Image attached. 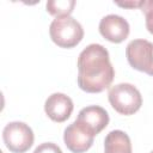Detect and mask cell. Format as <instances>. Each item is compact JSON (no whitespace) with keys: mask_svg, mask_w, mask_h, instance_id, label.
I'll return each mask as SVG.
<instances>
[{"mask_svg":"<svg viewBox=\"0 0 153 153\" xmlns=\"http://www.w3.org/2000/svg\"><path fill=\"white\" fill-rule=\"evenodd\" d=\"M75 6L74 0H50L45 4V8L48 13L54 16L55 18L68 17L73 12Z\"/></svg>","mask_w":153,"mask_h":153,"instance_id":"11","label":"cell"},{"mask_svg":"<svg viewBox=\"0 0 153 153\" xmlns=\"http://www.w3.org/2000/svg\"><path fill=\"white\" fill-rule=\"evenodd\" d=\"M99 32L100 35L112 43L123 42L130 31L129 23L121 16L108 14L103 17L99 22Z\"/></svg>","mask_w":153,"mask_h":153,"instance_id":"7","label":"cell"},{"mask_svg":"<svg viewBox=\"0 0 153 153\" xmlns=\"http://www.w3.org/2000/svg\"><path fill=\"white\" fill-rule=\"evenodd\" d=\"M116 5H118L121 7L134 8V7H140L141 6V1H124V2H116Z\"/></svg>","mask_w":153,"mask_h":153,"instance_id":"14","label":"cell"},{"mask_svg":"<svg viewBox=\"0 0 153 153\" xmlns=\"http://www.w3.org/2000/svg\"><path fill=\"white\" fill-rule=\"evenodd\" d=\"M51 41L61 48H73L84 38V29L81 24L73 17L55 18L49 26Z\"/></svg>","mask_w":153,"mask_h":153,"instance_id":"2","label":"cell"},{"mask_svg":"<svg viewBox=\"0 0 153 153\" xmlns=\"http://www.w3.org/2000/svg\"><path fill=\"white\" fill-rule=\"evenodd\" d=\"M74 109L73 100L65 93H53L50 94L44 103V111L48 117L57 123L65 122L71 117Z\"/></svg>","mask_w":153,"mask_h":153,"instance_id":"9","label":"cell"},{"mask_svg":"<svg viewBox=\"0 0 153 153\" xmlns=\"http://www.w3.org/2000/svg\"><path fill=\"white\" fill-rule=\"evenodd\" d=\"M110 105L121 115H134L142 105L140 91L129 82H121L112 86L108 92Z\"/></svg>","mask_w":153,"mask_h":153,"instance_id":"3","label":"cell"},{"mask_svg":"<svg viewBox=\"0 0 153 153\" xmlns=\"http://www.w3.org/2000/svg\"><path fill=\"white\" fill-rule=\"evenodd\" d=\"M140 8L145 14L146 23L153 22V0H141Z\"/></svg>","mask_w":153,"mask_h":153,"instance_id":"13","label":"cell"},{"mask_svg":"<svg viewBox=\"0 0 153 153\" xmlns=\"http://www.w3.org/2000/svg\"><path fill=\"white\" fill-rule=\"evenodd\" d=\"M78 86L87 93L108 88L115 76L109 51L102 44H88L78 56Z\"/></svg>","mask_w":153,"mask_h":153,"instance_id":"1","label":"cell"},{"mask_svg":"<svg viewBox=\"0 0 153 153\" xmlns=\"http://www.w3.org/2000/svg\"><path fill=\"white\" fill-rule=\"evenodd\" d=\"M32 153H62V151L54 142H43L38 145Z\"/></svg>","mask_w":153,"mask_h":153,"instance_id":"12","label":"cell"},{"mask_svg":"<svg viewBox=\"0 0 153 153\" xmlns=\"http://www.w3.org/2000/svg\"><path fill=\"white\" fill-rule=\"evenodd\" d=\"M2 140L10 152L25 153L31 148L35 135L26 123L14 121L5 126L2 130Z\"/></svg>","mask_w":153,"mask_h":153,"instance_id":"4","label":"cell"},{"mask_svg":"<svg viewBox=\"0 0 153 153\" xmlns=\"http://www.w3.org/2000/svg\"><path fill=\"white\" fill-rule=\"evenodd\" d=\"M75 121L90 134L96 136L109 124V115L99 105H88L79 111Z\"/></svg>","mask_w":153,"mask_h":153,"instance_id":"6","label":"cell"},{"mask_svg":"<svg viewBox=\"0 0 153 153\" xmlns=\"http://www.w3.org/2000/svg\"><path fill=\"white\" fill-rule=\"evenodd\" d=\"M146 27L148 30V32H151L153 35V22H149V23H146Z\"/></svg>","mask_w":153,"mask_h":153,"instance_id":"15","label":"cell"},{"mask_svg":"<svg viewBox=\"0 0 153 153\" xmlns=\"http://www.w3.org/2000/svg\"><path fill=\"white\" fill-rule=\"evenodd\" d=\"M104 153H133L128 134L123 130H111L104 140Z\"/></svg>","mask_w":153,"mask_h":153,"instance_id":"10","label":"cell"},{"mask_svg":"<svg viewBox=\"0 0 153 153\" xmlns=\"http://www.w3.org/2000/svg\"><path fill=\"white\" fill-rule=\"evenodd\" d=\"M94 136L84 129L76 121L71 123L63 131V141L72 153H84L93 145Z\"/></svg>","mask_w":153,"mask_h":153,"instance_id":"8","label":"cell"},{"mask_svg":"<svg viewBox=\"0 0 153 153\" xmlns=\"http://www.w3.org/2000/svg\"><path fill=\"white\" fill-rule=\"evenodd\" d=\"M151 153H153V151H152V152H151Z\"/></svg>","mask_w":153,"mask_h":153,"instance_id":"16","label":"cell"},{"mask_svg":"<svg viewBox=\"0 0 153 153\" xmlns=\"http://www.w3.org/2000/svg\"><path fill=\"white\" fill-rule=\"evenodd\" d=\"M128 63L136 71L153 76V43L147 39H133L126 48Z\"/></svg>","mask_w":153,"mask_h":153,"instance_id":"5","label":"cell"}]
</instances>
